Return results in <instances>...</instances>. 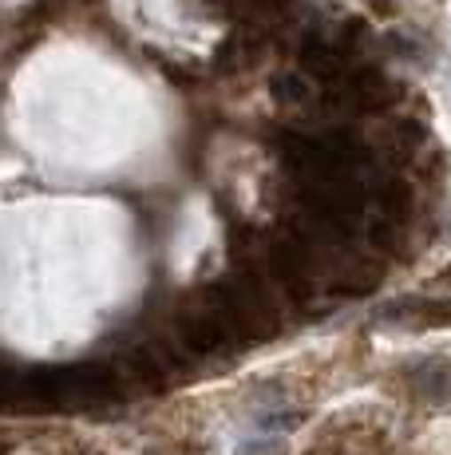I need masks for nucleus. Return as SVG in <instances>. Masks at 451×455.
Returning a JSON list of instances; mask_svg holds the SVG:
<instances>
[{
	"mask_svg": "<svg viewBox=\"0 0 451 455\" xmlns=\"http://www.w3.org/2000/svg\"><path fill=\"white\" fill-rule=\"evenodd\" d=\"M447 277H451V274H447Z\"/></svg>",
	"mask_w": 451,
	"mask_h": 455,
	"instance_id": "1",
	"label": "nucleus"
}]
</instances>
